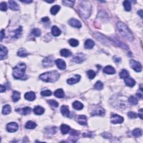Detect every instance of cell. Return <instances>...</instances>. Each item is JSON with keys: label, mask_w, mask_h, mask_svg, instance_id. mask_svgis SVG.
Returning <instances> with one entry per match:
<instances>
[{"label": "cell", "mask_w": 143, "mask_h": 143, "mask_svg": "<svg viewBox=\"0 0 143 143\" xmlns=\"http://www.w3.org/2000/svg\"><path fill=\"white\" fill-rule=\"evenodd\" d=\"M95 89L97 90H101L103 88V84L101 81H97L94 86Z\"/></svg>", "instance_id": "40"}, {"label": "cell", "mask_w": 143, "mask_h": 143, "mask_svg": "<svg viewBox=\"0 0 143 143\" xmlns=\"http://www.w3.org/2000/svg\"><path fill=\"white\" fill-rule=\"evenodd\" d=\"M41 95L43 96H50L52 95V92L50 90H45V91H43L41 92Z\"/></svg>", "instance_id": "47"}, {"label": "cell", "mask_w": 143, "mask_h": 143, "mask_svg": "<svg viewBox=\"0 0 143 143\" xmlns=\"http://www.w3.org/2000/svg\"><path fill=\"white\" fill-rule=\"evenodd\" d=\"M69 24L74 27H77V28H80L82 26V24L81 22L79 20L75 19H71L68 21Z\"/></svg>", "instance_id": "11"}, {"label": "cell", "mask_w": 143, "mask_h": 143, "mask_svg": "<svg viewBox=\"0 0 143 143\" xmlns=\"http://www.w3.org/2000/svg\"><path fill=\"white\" fill-rule=\"evenodd\" d=\"M139 116L140 117L141 119H143V109H140L139 111Z\"/></svg>", "instance_id": "54"}, {"label": "cell", "mask_w": 143, "mask_h": 143, "mask_svg": "<svg viewBox=\"0 0 143 143\" xmlns=\"http://www.w3.org/2000/svg\"><path fill=\"white\" fill-rule=\"evenodd\" d=\"M102 136L104 137L105 138H110L111 137V135L110 134H109L108 132H105L104 134L102 135Z\"/></svg>", "instance_id": "50"}, {"label": "cell", "mask_w": 143, "mask_h": 143, "mask_svg": "<svg viewBox=\"0 0 143 143\" xmlns=\"http://www.w3.org/2000/svg\"><path fill=\"white\" fill-rule=\"evenodd\" d=\"M113 60H114V62L115 63H120L121 62V59L120 58H118V57H117V56H114V57H113Z\"/></svg>", "instance_id": "51"}, {"label": "cell", "mask_w": 143, "mask_h": 143, "mask_svg": "<svg viewBox=\"0 0 143 143\" xmlns=\"http://www.w3.org/2000/svg\"><path fill=\"white\" fill-rule=\"evenodd\" d=\"M44 111H45L44 109L43 108V107H42V106H36L34 109V113L37 115H42L43 113L44 112Z\"/></svg>", "instance_id": "22"}, {"label": "cell", "mask_w": 143, "mask_h": 143, "mask_svg": "<svg viewBox=\"0 0 143 143\" xmlns=\"http://www.w3.org/2000/svg\"><path fill=\"white\" fill-rule=\"evenodd\" d=\"M95 45V43L91 39H87L85 43V47L87 49H91Z\"/></svg>", "instance_id": "21"}, {"label": "cell", "mask_w": 143, "mask_h": 143, "mask_svg": "<svg viewBox=\"0 0 143 143\" xmlns=\"http://www.w3.org/2000/svg\"><path fill=\"white\" fill-rule=\"evenodd\" d=\"M111 122L113 124H121L124 121V118L122 116L117 114H113L111 116Z\"/></svg>", "instance_id": "7"}, {"label": "cell", "mask_w": 143, "mask_h": 143, "mask_svg": "<svg viewBox=\"0 0 143 143\" xmlns=\"http://www.w3.org/2000/svg\"><path fill=\"white\" fill-rule=\"evenodd\" d=\"M0 9H1V11H6L7 9V4L5 2H3L1 3L0 4Z\"/></svg>", "instance_id": "48"}, {"label": "cell", "mask_w": 143, "mask_h": 143, "mask_svg": "<svg viewBox=\"0 0 143 143\" xmlns=\"http://www.w3.org/2000/svg\"><path fill=\"white\" fill-rule=\"evenodd\" d=\"M85 60V56L82 53H78L73 59V61L77 63H81Z\"/></svg>", "instance_id": "12"}, {"label": "cell", "mask_w": 143, "mask_h": 143, "mask_svg": "<svg viewBox=\"0 0 143 143\" xmlns=\"http://www.w3.org/2000/svg\"><path fill=\"white\" fill-rule=\"evenodd\" d=\"M117 27L120 34L125 39L130 41L134 40V36H133L132 32L129 30L128 27L126 25H125L124 23L119 22L117 23Z\"/></svg>", "instance_id": "2"}, {"label": "cell", "mask_w": 143, "mask_h": 143, "mask_svg": "<svg viewBox=\"0 0 143 143\" xmlns=\"http://www.w3.org/2000/svg\"><path fill=\"white\" fill-rule=\"evenodd\" d=\"M81 78V77L79 75H75L74 77L69 78L67 80V83L69 85H73V84H75L79 82Z\"/></svg>", "instance_id": "15"}, {"label": "cell", "mask_w": 143, "mask_h": 143, "mask_svg": "<svg viewBox=\"0 0 143 143\" xmlns=\"http://www.w3.org/2000/svg\"><path fill=\"white\" fill-rule=\"evenodd\" d=\"M52 34L54 36H59L61 34V31L57 26H53L52 28Z\"/></svg>", "instance_id": "25"}, {"label": "cell", "mask_w": 143, "mask_h": 143, "mask_svg": "<svg viewBox=\"0 0 143 143\" xmlns=\"http://www.w3.org/2000/svg\"><path fill=\"white\" fill-rule=\"evenodd\" d=\"M95 36H96V38L97 39H99L100 42L103 43V44H105V43H107V44H108L109 42V41L107 40L106 37H105L103 35H101L100 34H98V33L97 34H96Z\"/></svg>", "instance_id": "24"}, {"label": "cell", "mask_w": 143, "mask_h": 143, "mask_svg": "<svg viewBox=\"0 0 143 143\" xmlns=\"http://www.w3.org/2000/svg\"><path fill=\"white\" fill-rule=\"evenodd\" d=\"M132 135L135 137H139L142 136V130L140 129H136L132 131Z\"/></svg>", "instance_id": "39"}, {"label": "cell", "mask_w": 143, "mask_h": 143, "mask_svg": "<svg viewBox=\"0 0 143 143\" xmlns=\"http://www.w3.org/2000/svg\"><path fill=\"white\" fill-rule=\"evenodd\" d=\"M5 31H4V30H2L1 31V41L2 40L3 38L5 37Z\"/></svg>", "instance_id": "52"}, {"label": "cell", "mask_w": 143, "mask_h": 143, "mask_svg": "<svg viewBox=\"0 0 143 143\" xmlns=\"http://www.w3.org/2000/svg\"><path fill=\"white\" fill-rule=\"evenodd\" d=\"M60 55L64 57H68V56L72 55V53L68 49H63L60 51Z\"/></svg>", "instance_id": "31"}, {"label": "cell", "mask_w": 143, "mask_h": 143, "mask_svg": "<svg viewBox=\"0 0 143 143\" xmlns=\"http://www.w3.org/2000/svg\"><path fill=\"white\" fill-rule=\"evenodd\" d=\"M113 41L115 43H116L117 45L120 46L121 48L125 49H128V47L126 46V45L124 43H123L122 42H121L120 40H117V39H116L115 38H114V39H113Z\"/></svg>", "instance_id": "34"}, {"label": "cell", "mask_w": 143, "mask_h": 143, "mask_svg": "<svg viewBox=\"0 0 143 143\" xmlns=\"http://www.w3.org/2000/svg\"><path fill=\"white\" fill-rule=\"evenodd\" d=\"M0 47H1V53H0V58H1V60L3 59L6 56L7 54V49L6 48L5 46H3L2 45H0Z\"/></svg>", "instance_id": "17"}, {"label": "cell", "mask_w": 143, "mask_h": 143, "mask_svg": "<svg viewBox=\"0 0 143 143\" xmlns=\"http://www.w3.org/2000/svg\"><path fill=\"white\" fill-rule=\"evenodd\" d=\"M60 7L58 5H55L54 6H53L50 9V13H52V15H56L57 13L60 10Z\"/></svg>", "instance_id": "36"}, {"label": "cell", "mask_w": 143, "mask_h": 143, "mask_svg": "<svg viewBox=\"0 0 143 143\" xmlns=\"http://www.w3.org/2000/svg\"><path fill=\"white\" fill-rule=\"evenodd\" d=\"M18 124L16 122H10L7 125L6 129L10 132H14L18 130Z\"/></svg>", "instance_id": "9"}, {"label": "cell", "mask_w": 143, "mask_h": 143, "mask_svg": "<svg viewBox=\"0 0 143 143\" xmlns=\"http://www.w3.org/2000/svg\"><path fill=\"white\" fill-rule=\"evenodd\" d=\"M35 94L33 92H27L25 95V99H27L28 101H34L35 99Z\"/></svg>", "instance_id": "20"}, {"label": "cell", "mask_w": 143, "mask_h": 143, "mask_svg": "<svg viewBox=\"0 0 143 143\" xmlns=\"http://www.w3.org/2000/svg\"><path fill=\"white\" fill-rule=\"evenodd\" d=\"M103 72L108 74H113L115 73L116 71H115L114 68L112 67V66H106L103 69Z\"/></svg>", "instance_id": "18"}, {"label": "cell", "mask_w": 143, "mask_h": 143, "mask_svg": "<svg viewBox=\"0 0 143 143\" xmlns=\"http://www.w3.org/2000/svg\"><path fill=\"white\" fill-rule=\"evenodd\" d=\"M87 74L88 78H89V79H91L95 78L96 76V73L92 70H88V71L87 72Z\"/></svg>", "instance_id": "43"}, {"label": "cell", "mask_w": 143, "mask_h": 143, "mask_svg": "<svg viewBox=\"0 0 143 143\" xmlns=\"http://www.w3.org/2000/svg\"><path fill=\"white\" fill-rule=\"evenodd\" d=\"M9 7L10 9H11L12 10L14 11H17L20 9V7L16 2L14 1H9Z\"/></svg>", "instance_id": "16"}, {"label": "cell", "mask_w": 143, "mask_h": 143, "mask_svg": "<svg viewBox=\"0 0 143 143\" xmlns=\"http://www.w3.org/2000/svg\"><path fill=\"white\" fill-rule=\"evenodd\" d=\"M48 102L49 103V104L52 106H53L54 107H58V106H59V103H58V102H56V101L54 100V99H51V100H49L48 101Z\"/></svg>", "instance_id": "46"}, {"label": "cell", "mask_w": 143, "mask_h": 143, "mask_svg": "<svg viewBox=\"0 0 143 143\" xmlns=\"http://www.w3.org/2000/svg\"><path fill=\"white\" fill-rule=\"evenodd\" d=\"M130 65L133 69L136 72H140L142 70V66L139 62L136 60H131L130 61Z\"/></svg>", "instance_id": "5"}, {"label": "cell", "mask_w": 143, "mask_h": 143, "mask_svg": "<svg viewBox=\"0 0 143 143\" xmlns=\"http://www.w3.org/2000/svg\"><path fill=\"white\" fill-rule=\"evenodd\" d=\"M138 13V14L141 17H142V18H143V10L139 11Z\"/></svg>", "instance_id": "57"}, {"label": "cell", "mask_w": 143, "mask_h": 143, "mask_svg": "<svg viewBox=\"0 0 143 143\" xmlns=\"http://www.w3.org/2000/svg\"><path fill=\"white\" fill-rule=\"evenodd\" d=\"M22 27L20 26L19 28H17V29H16L15 30L13 31V36L15 38H18L21 36V34H22Z\"/></svg>", "instance_id": "27"}, {"label": "cell", "mask_w": 143, "mask_h": 143, "mask_svg": "<svg viewBox=\"0 0 143 143\" xmlns=\"http://www.w3.org/2000/svg\"><path fill=\"white\" fill-rule=\"evenodd\" d=\"M21 2L23 3H30L33 2V1H20Z\"/></svg>", "instance_id": "58"}, {"label": "cell", "mask_w": 143, "mask_h": 143, "mask_svg": "<svg viewBox=\"0 0 143 143\" xmlns=\"http://www.w3.org/2000/svg\"><path fill=\"white\" fill-rule=\"evenodd\" d=\"M75 1H68V0H66V1H63L62 3L64 4L65 6H67L72 7L74 5Z\"/></svg>", "instance_id": "44"}, {"label": "cell", "mask_w": 143, "mask_h": 143, "mask_svg": "<svg viewBox=\"0 0 143 143\" xmlns=\"http://www.w3.org/2000/svg\"><path fill=\"white\" fill-rule=\"evenodd\" d=\"M16 111L21 115H27L31 112V109L29 107H25L22 109H17Z\"/></svg>", "instance_id": "13"}, {"label": "cell", "mask_w": 143, "mask_h": 143, "mask_svg": "<svg viewBox=\"0 0 143 143\" xmlns=\"http://www.w3.org/2000/svg\"><path fill=\"white\" fill-rule=\"evenodd\" d=\"M70 130V127L67 125L66 124H62L60 126V130L63 134L65 135L67 133L69 132Z\"/></svg>", "instance_id": "26"}, {"label": "cell", "mask_w": 143, "mask_h": 143, "mask_svg": "<svg viewBox=\"0 0 143 143\" xmlns=\"http://www.w3.org/2000/svg\"><path fill=\"white\" fill-rule=\"evenodd\" d=\"M105 110L101 106H96L91 112V116H104Z\"/></svg>", "instance_id": "6"}, {"label": "cell", "mask_w": 143, "mask_h": 143, "mask_svg": "<svg viewBox=\"0 0 143 143\" xmlns=\"http://www.w3.org/2000/svg\"><path fill=\"white\" fill-rule=\"evenodd\" d=\"M129 72L125 69H122L120 73V77L121 78L125 79V78L129 77Z\"/></svg>", "instance_id": "38"}, {"label": "cell", "mask_w": 143, "mask_h": 143, "mask_svg": "<svg viewBox=\"0 0 143 143\" xmlns=\"http://www.w3.org/2000/svg\"><path fill=\"white\" fill-rule=\"evenodd\" d=\"M28 55L29 53L24 49H20L18 52H17V55L20 56V57H25Z\"/></svg>", "instance_id": "33"}, {"label": "cell", "mask_w": 143, "mask_h": 143, "mask_svg": "<svg viewBox=\"0 0 143 143\" xmlns=\"http://www.w3.org/2000/svg\"><path fill=\"white\" fill-rule=\"evenodd\" d=\"M69 43L72 46L76 47L78 45V44H79V42H78L77 40H76V39H71L69 40Z\"/></svg>", "instance_id": "42"}, {"label": "cell", "mask_w": 143, "mask_h": 143, "mask_svg": "<svg viewBox=\"0 0 143 143\" xmlns=\"http://www.w3.org/2000/svg\"><path fill=\"white\" fill-rule=\"evenodd\" d=\"M123 5L125 7V10L127 11H130L132 10V5L131 2L129 1H125L123 2Z\"/></svg>", "instance_id": "37"}, {"label": "cell", "mask_w": 143, "mask_h": 143, "mask_svg": "<svg viewBox=\"0 0 143 143\" xmlns=\"http://www.w3.org/2000/svg\"><path fill=\"white\" fill-rule=\"evenodd\" d=\"M54 58L52 56H49L45 58L43 61V64L45 67H50L53 66Z\"/></svg>", "instance_id": "8"}, {"label": "cell", "mask_w": 143, "mask_h": 143, "mask_svg": "<svg viewBox=\"0 0 143 143\" xmlns=\"http://www.w3.org/2000/svg\"><path fill=\"white\" fill-rule=\"evenodd\" d=\"M36 126V124L35 122H33L31 121H29L28 122H26L25 125V128L27 129H35Z\"/></svg>", "instance_id": "35"}, {"label": "cell", "mask_w": 143, "mask_h": 143, "mask_svg": "<svg viewBox=\"0 0 143 143\" xmlns=\"http://www.w3.org/2000/svg\"><path fill=\"white\" fill-rule=\"evenodd\" d=\"M26 66L25 63H21L15 66L13 69V75L16 79H21L24 76Z\"/></svg>", "instance_id": "4"}, {"label": "cell", "mask_w": 143, "mask_h": 143, "mask_svg": "<svg viewBox=\"0 0 143 143\" xmlns=\"http://www.w3.org/2000/svg\"><path fill=\"white\" fill-rule=\"evenodd\" d=\"M5 91H6L5 86L3 85H1V89H0V92H1V93H2Z\"/></svg>", "instance_id": "55"}, {"label": "cell", "mask_w": 143, "mask_h": 143, "mask_svg": "<svg viewBox=\"0 0 143 143\" xmlns=\"http://www.w3.org/2000/svg\"><path fill=\"white\" fill-rule=\"evenodd\" d=\"M125 83L128 86L132 87L135 86L136 82L135 81V80L133 79L132 78L128 77L125 79Z\"/></svg>", "instance_id": "23"}, {"label": "cell", "mask_w": 143, "mask_h": 143, "mask_svg": "<svg viewBox=\"0 0 143 143\" xmlns=\"http://www.w3.org/2000/svg\"><path fill=\"white\" fill-rule=\"evenodd\" d=\"M129 102L131 105H136L138 104V100L134 96H131L129 97Z\"/></svg>", "instance_id": "41"}, {"label": "cell", "mask_w": 143, "mask_h": 143, "mask_svg": "<svg viewBox=\"0 0 143 143\" xmlns=\"http://www.w3.org/2000/svg\"><path fill=\"white\" fill-rule=\"evenodd\" d=\"M54 95L55 96L59 98V99H62L64 97V92L63 90L62 89H58L55 91L54 92Z\"/></svg>", "instance_id": "29"}, {"label": "cell", "mask_w": 143, "mask_h": 143, "mask_svg": "<svg viewBox=\"0 0 143 143\" xmlns=\"http://www.w3.org/2000/svg\"><path fill=\"white\" fill-rule=\"evenodd\" d=\"M42 20L43 22H48V21H49V19L48 17H44V18H43Z\"/></svg>", "instance_id": "56"}, {"label": "cell", "mask_w": 143, "mask_h": 143, "mask_svg": "<svg viewBox=\"0 0 143 143\" xmlns=\"http://www.w3.org/2000/svg\"><path fill=\"white\" fill-rule=\"evenodd\" d=\"M55 63L56 65L57 66L59 69L61 70H64L66 68V64L63 60L60 59H56L55 60Z\"/></svg>", "instance_id": "14"}, {"label": "cell", "mask_w": 143, "mask_h": 143, "mask_svg": "<svg viewBox=\"0 0 143 143\" xmlns=\"http://www.w3.org/2000/svg\"><path fill=\"white\" fill-rule=\"evenodd\" d=\"M11 107L9 105L4 106L2 108V113L3 115L9 114V113L11 112Z\"/></svg>", "instance_id": "30"}, {"label": "cell", "mask_w": 143, "mask_h": 143, "mask_svg": "<svg viewBox=\"0 0 143 143\" xmlns=\"http://www.w3.org/2000/svg\"><path fill=\"white\" fill-rule=\"evenodd\" d=\"M60 111H61L62 114L65 117H68L69 115V110L68 109L67 106H62L60 109Z\"/></svg>", "instance_id": "19"}, {"label": "cell", "mask_w": 143, "mask_h": 143, "mask_svg": "<svg viewBox=\"0 0 143 143\" xmlns=\"http://www.w3.org/2000/svg\"><path fill=\"white\" fill-rule=\"evenodd\" d=\"M32 34L34 35L35 36L39 37L41 35V31L40 29L35 28L32 31Z\"/></svg>", "instance_id": "45"}, {"label": "cell", "mask_w": 143, "mask_h": 143, "mask_svg": "<svg viewBox=\"0 0 143 143\" xmlns=\"http://www.w3.org/2000/svg\"><path fill=\"white\" fill-rule=\"evenodd\" d=\"M136 96L138 97L140 99H143V91H141V92H139L136 93Z\"/></svg>", "instance_id": "53"}, {"label": "cell", "mask_w": 143, "mask_h": 143, "mask_svg": "<svg viewBox=\"0 0 143 143\" xmlns=\"http://www.w3.org/2000/svg\"><path fill=\"white\" fill-rule=\"evenodd\" d=\"M12 101L15 102L18 101L20 99V93L17 91H13L12 96Z\"/></svg>", "instance_id": "32"}, {"label": "cell", "mask_w": 143, "mask_h": 143, "mask_svg": "<svg viewBox=\"0 0 143 143\" xmlns=\"http://www.w3.org/2000/svg\"><path fill=\"white\" fill-rule=\"evenodd\" d=\"M128 115L130 118L132 119H135L137 117V115L136 114V113L132 112V111H130V112H128Z\"/></svg>", "instance_id": "49"}, {"label": "cell", "mask_w": 143, "mask_h": 143, "mask_svg": "<svg viewBox=\"0 0 143 143\" xmlns=\"http://www.w3.org/2000/svg\"><path fill=\"white\" fill-rule=\"evenodd\" d=\"M73 107L74 109L77 110H80L83 108V105L79 101H76L73 103Z\"/></svg>", "instance_id": "28"}, {"label": "cell", "mask_w": 143, "mask_h": 143, "mask_svg": "<svg viewBox=\"0 0 143 143\" xmlns=\"http://www.w3.org/2000/svg\"><path fill=\"white\" fill-rule=\"evenodd\" d=\"M59 74L56 70L54 71L48 72L43 73L40 76V79L43 81L46 82H56L59 78Z\"/></svg>", "instance_id": "3"}, {"label": "cell", "mask_w": 143, "mask_h": 143, "mask_svg": "<svg viewBox=\"0 0 143 143\" xmlns=\"http://www.w3.org/2000/svg\"><path fill=\"white\" fill-rule=\"evenodd\" d=\"M79 11L83 19H88L91 13V4L89 1H81L79 5Z\"/></svg>", "instance_id": "1"}, {"label": "cell", "mask_w": 143, "mask_h": 143, "mask_svg": "<svg viewBox=\"0 0 143 143\" xmlns=\"http://www.w3.org/2000/svg\"><path fill=\"white\" fill-rule=\"evenodd\" d=\"M76 120L82 125H86L87 124V117L85 115H78L76 117Z\"/></svg>", "instance_id": "10"}]
</instances>
